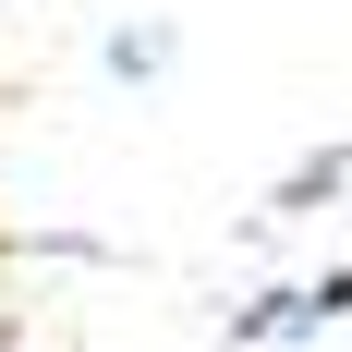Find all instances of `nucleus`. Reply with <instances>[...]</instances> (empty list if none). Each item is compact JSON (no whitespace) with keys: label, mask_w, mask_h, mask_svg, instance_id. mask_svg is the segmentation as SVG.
<instances>
[{"label":"nucleus","mask_w":352,"mask_h":352,"mask_svg":"<svg viewBox=\"0 0 352 352\" xmlns=\"http://www.w3.org/2000/svg\"><path fill=\"white\" fill-rule=\"evenodd\" d=\"M340 304H352V280H304V292H267L255 316H231V340H292V328L340 316Z\"/></svg>","instance_id":"nucleus-1"}]
</instances>
